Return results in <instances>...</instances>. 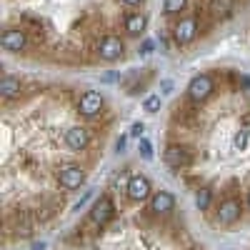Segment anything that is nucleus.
<instances>
[{"instance_id": "nucleus-1", "label": "nucleus", "mask_w": 250, "mask_h": 250, "mask_svg": "<svg viewBox=\"0 0 250 250\" xmlns=\"http://www.w3.org/2000/svg\"><path fill=\"white\" fill-rule=\"evenodd\" d=\"M243 220V203L240 198L235 195H228L223 198L218 205H215V210H213V223L218 228H233Z\"/></svg>"}, {"instance_id": "nucleus-2", "label": "nucleus", "mask_w": 250, "mask_h": 250, "mask_svg": "<svg viewBox=\"0 0 250 250\" xmlns=\"http://www.w3.org/2000/svg\"><path fill=\"white\" fill-rule=\"evenodd\" d=\"M115 215H118V208H115V200H113L110 193H103L100 198H95L90 210H88V220H90V225L98 228V230L100 228H108L115 220Z\"/></svg>"}, {"instance_id": "nucleus-3", "label": "nucleus", "mask_w": 250, "mask_h": 250, "mask_svg": "<svg viewBox=\"0 0 250 250\" xmlns=\"http://www.w3.org/2000/svg\"><path fill=\"white\" fill-rule=\"evenodd\" d=\"M165 163H168V168L170 170H188V168H193V163H195V155H193V148L190 145H185L180 140H173L165 145V153H163Z\"/></svg>"}, {"instance_id": "nucleus-4", "label": "nucleus", "mask_w": 250, "mask_h": 250, "mask_svg": "<svg viewBox=\"0 0 250 250\" xmlns=\"http://www.w3.org/2000/svg\"><path fill=\"white\" fill-rule=\"evenodd\" d=\"M215 78L210 73H198L190 78V83H188V88H185V98L195 103V105H203L205 100H210L213 93H215Z\"/></svg>"}, {"instance_id": "nucleus-5", "label": "nucleus", "mask_w": 250, "mask_h": 250, "mask_svg": "<svg viewBox=\"0 0 250 250\" xmlns=\"http://www.w3.org/2000/svg\"><path fill=\"white\" fill-rule=\"evenodd\" d=\"M198 33H200L198 15H180L175 20V25L170 28V40H173V45H178V48H188L198 38Z\"/></svg>"}, {"instance_id": "nucleus-6", "label": "nucleus", "mask_w": 250, "mask_h": 250, "mask_svg": "<svg viewBox=\"0 0 250 250\" xmlns=\"http://www.w3.org/2000/svg\"><path fill=\"white\" fill-rule=\"evenodd\" d=\"M95 55L103 62H118L125 58V40L115 33H105L95 43Z\"/></svg>"}, {"instance_id": "nucleus-7", "label": "nucleus", "mask_w": 250, "mask_h": 250, "mask_svg": "<svg viewBox=\"0 0 250 250\" xmlns=\"http://www.w3.org/2000/svg\"><path fill=\"white\" fill-rule=\"evenodd\" d=\"M75 110H78L80 118L95 120V118H100L103 113H105V95L98 93V90L80 93V98H78V103H75Z\"/></svg>"}, {"instance_id": "nucleus-8", "label": "nucleus", "mask_w": 250, "mask_h": 250, "mask_svg": "<svg viewBox=\"0 0 250 250\" xmlns=\"http://www.w3.org/2000/svg\"><path fill=\"white\" fill-rule=\"evenodd\" d=\"M85 168H83L80 163H65V165H60V170H58V185L62 188V190H80L83 185H85Z\"/></svg>"}, {"instance_id": "nucleus-9", "label": "nucleus", "mask_w": 250, "mask_h": 250, "mask_svg": "<svg viewBox=\"0 0 250 250\" xmlns=\"http://www.w3.org/2000/svg\"><path fill=\"white\" fill-rule=\"evenodd\" d=\"M153 193H155V188H153V183H150L148 175L133 173V175L128 178V188H125V195H128L130 203H138V205H140V203H148Z\"/></svg>"}, {"instance_id": "nucleus-10", "label": "nucleus", "mask_w": 250, "mask_h": 250, "mask_svg": "<svg viewBox=\"0 0 250 250\" xmlns=\"http://www.w3.org/2000/svg\"><path fill=\"white\" fill-rule=\"evenodd\" d=\"M0 45H3L5 53L10 55H20L25 53L28 45H30V38H28V30L25 28H5L3 35H0Z\"/></svg>"}, {"instance_id": "nucleus-11", "label": "nucleus", "mask_w": 250, "mask_h": 250, "mask_svg": "<svg viewBox=\"0 0 250 250\" xmlns=\"http://www.w3.org/2000/svg\"><path fill=\"white\" fill-rule=\"evenodd\" d=\"M175 205H178L175 195L170 190H163L160 188V190H155L150 195V200H148V213L153 218H168V215L175 213Z\"/></svg>"}, {"instance_id": "nucleus-12", "label": "nucleus", "mask_w": 250, "mask_h": 250, "mask_svg": "<svg viewBox=\"0 0 250 250\" xmlns=\"http://www.w3.org/2000/svg\"><path fill=\"white\" fill-rule=\"evenodd\" d=\"M90 128H85V125H73V128L65 130V145H68V150L73 153H85L90 148Z\"/></svg>"}, {"instance_id": "nucleus-13", "label": "nucleus", "mask_w": 250, "mask_h": 250, "mask_svg": "<svg viewBox=\"0 0 250 250\" xmlns=\"http://www.w3.org/2000/svg\"><path fill=\"white\" fill-rule=\"evenodd\" d=\"M123 30L128 38H143L148 30V15L143 10H130L123 15Z\"/></svg>"}, {"instance_id": "nucleus-14", "label": "nucleus", "mask_w": 250, "mask_h": 250, "mask_svg": "<svg viewBox=\"0 0 250 250\" xmlns=\"http://www.w3.org/2000/svg\"><path fill=\"white\" fill-rule=\"evenodd\" d=\"M20 93H23V80L20 78H15V75L0 78V98H3V103H10V100L20 98Z\"/></svg>"}, {"instance_id": "nucleus-15", "label": "nucleus", "mask_w": 250, "mask_h": 250, "mask_svg": "<svg viewBox=\"0 0 250 250\" xmlns=\"http://www.w3.org/2000/svg\"><path fill=\"white\" fill-rule=\"evenodd\" d=\"M195 208L200 213H210V208H213V188H208V185H198L195 188Z\"/></svg>"}, {"instance_id": "nucleus-16", "label": "nucleus", "mask_w": 250, "mask_h": 250, "mask_svg": "<svg viewBox=\"0 0 250 250\" xmlns=\"http://www.w3.org/2000/svg\"><path fill=\"white\" fill-rule=\"evenodd\" d=\"M210 10H213L215 18H230L233 10H235V0H213Z\"/></svg>"}, {"instance_id": "nucleus-17", "label": "nucleus", "mask_w": 250, "mask_h": 250, "mask_svg": "<svg viewBox=\"0 0 250 250\" xmlns=\"http://www.w3.org/2000/svg\"><path fill=\"white\" fill-rule=\"evenodd\" d=\"M160 108H163V95L160 93H148V95L143 98V110L148 113V115L160 113Z\"/></svg>"}, {"instance_id": "nucleus-18", "label": "nucleus", "mask_w": 250, "mask_h": 250, "mask_svg": "<svg viewBox=\"0 0 250 250\" xmlns=\"http://www.w3.org/2000/svg\"><path fill=\"white\" fill-rule=\"evenodd\" d=\"M188 8V0H163V13L168 18H180Z\"/></svg>"}, {"instance_id": "nucleus-19", "label": "nucleus", "mask_w": 250, "mask_h": 250, "mask_svg": "<svg viewBox=\"0 0 250 250\" xmlns=\"http://www.w3.org/2000/svg\"><path fill=\"white\" fill-rule=\"evenodd\" d=\"M138 153H140V158H143V160H148V163H150V160L155 158L153 143H150L148 138H140V140H138Z\"/></svg>"}, {"instance_id": "nucleus-20", "label": "nucleus", "mask_w": 250, "mask_h": 250, "mask_svg": "<svg viewBox=\"0 0 250 250\" xmlns=\"http://www.w3.org/2000/svg\"><path fill=\"white\" fill-rule=\"evenodd\" d=\"M93 198H95V188H88V190H85V193H83V195L75 200V205H73V213H80L83 208H85V205H88Z\"/></svg>"}, {"instance_id": "nucleus-21", "label": "nucleus", "mask_w": 250, "mask_h": 250, "mask_svg": "<svg viewBox=\"0 0 250 250\" xmlns=\"http://www.w3.org/2000/svg\"><path fill=\"white\" fill-rule=\"evenodd\" d=\"M153 50H155V40H150V38H143V43H140V48H138V55H153Z\"/></svg>"}, {"instance_id": "nucleus-22", "label": "nucleus", "mask_w": 250, "mask_h": 250, "mask_svg": "<svg viewBox=\"0 0 250 250\" xmlns=\"http://www.w3.org/2000/svg\"><path fill=\"white\" fill-rule=\"evenodd\" d=\"M128 135H130V138H138V140L145 138V123H143V120H135V123L130 125V133H128Z\"/></svg>"}, {"instance_id": "nucleus-23", "label": "nucleus", "mask_w": 250, "mask_h": 250, "mask_svg": "<svg viewBox=\"0 0 250 250\" xmlns=\"http://www.w3.org/2000/svg\"><path fill=\"white\" fill-rule=\"evenodd\" d=\"M248 143H250V130H240V133L235 135V148H238V150H245Z\"/></svg>"}, {"instance_id": "nucleus-24", "label": "nucleus", "mask_w": 250, "mask_h": 250, "mask_svg": "<svg viewBox=\"0 0 250 250\" xmlns=\"http://www.w3.org/2000/svg\"><path fill=\"white\" fill-rule=\"evenodd\" d=\"M175 90V83L170 78H160V95H170Z\"/></svg>"}, {"instance_id": "nucleus-25", "label": "nucleus", "mask_w": 250, "mask_h": 250, "mask_svg": "<svg viewBox=\"0 0 250 250\" xmlns=\"http://www.w3.org/2000/svg\"><path fill=\"white\" fill-rule=\"evenodd\" d=\"M128 138H130V135H120V138L115 140V153H125V145H128Z\"/></svg>"}, {"instance_id": "nucleus-26", "label": "nucleus", "mask_w": 250, "mask_h": 250, "mask_svg": "<svg viewBox=\"0 0 250 250\" xmlns=\"http://www.w3.org/2000/svg\"><path fill=\"white\" fill-rule=\"evenodd\" d=\"M120 3H123L125 8H140V5L145 3V0H120Z\"/></svg>"}, {"instance_id": "nucleus-27", "label": "nucleus", "mask_w": 250, "mask_h": 250, "mask_svg": "<svg viewBox=\"0 0 250 250\" xmlns=\"http://www.w3.org/2000/svg\"><path fill=\"white\" fill-rule=\"evenodd\" d=\"M45 248H48L45 240H40V243H33V245H30V250H45Z\"/></svg>"}, {"instance_id": "nucleus-28", "label": "nucleus", "mask_w": 250, "mask_h": 250, "mask_svg": "<svg viewBox=\"0 0 250 250\" xmlns=\"http://www.w3.org/2000/svg\"><path fill=\"white\" fill-rule=\"evenodd\" d=\"M245 208L250 210V190H248V195H245Z\"/></svg>"}]
</instances>
